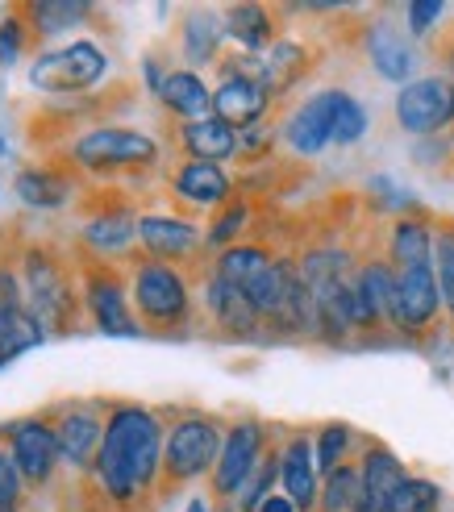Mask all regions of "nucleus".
<instances>
[{
  "instance_id": "412c9836",
  "label": "nucleus",
  "mask_w": 454,
  "mask_h": 512,
  "mask_svg": "<svg viewBox=\"0 0 454 512\" xmlns=\"http://www.w3.org/2000/svg\"><path fill=\"white\" fill-rule=\"evenodd\" d=\"M175 196H184L188 204H200V209H213V204L230 200V175H225L217 163H184L175 171Z\"/></svg>"
},
{
  "instance_id": "423d86ee",
  "label": "nucleus",
  "mask_w": 454,
  "mask_h": 512,
  "mask_svg": "<svg viewBox=\"0 0 454 512\" xmlns=\"http://www.w3.org/2000/svg\"><path fill=\"white\" fill-rule=\"evenodd\" d=\"M396 121L405 134H438L454 121V80L446 75H425L400 88Z\"/></svg>"
},
{
  "instance_id": "2eb2a0df",
  "label": "nucleus",
  "mask_w": 454,
  "mask_h": 512,
  "mask_svg": "<svg viewBox=\"0 0 454 512\" xmlns=\"http://www.w3.org/2000/svg\"><path fill=\"white\" fill-rule=\"evenodd\" d=\"M280 479H284V496L296 504V512H313L321 504L317 488V454L309 438H292L280 450Z\"/></svg>"
},
{
  "instance_id": "473e14b6",
  "label": "nucleus",
  "mask_w": 454,
  "mask_h": 512,
  "mask_svg": "<svg viewBox=\"0 0 454 512\" xmlns=\"http://www.w3.org/2000/svg\"><path fill=\"white\" fill-rule=\"evenodd\" d=\"M25 13H30L38 34H63L67 25L84 21L92 13V5H50V0H42V5H25Z\"/></svg>"
},
{
  "instance_id": "c85d7f7f",
  "label": "nucleus",
  "mask_w": 454,
  "mask_h": 512,
  "mask_svg": "<svg viewBox=\"0 0 454 512\" xmlns=\"http://www.w3.org/2000/svg\"><path fill=\"white\" fill-rule=\"evenodd\" d=\"M271 263H275V259H271L263 246H230V250H225L221 259H217V275L230 279V284H238V288H246L250 279L263 275Z\"/></svg>"
},
{
  "instance_id": "393cba45",
  "label": "nucleus",
  "mask_w": 454,
  "mask_h": 512,
  "mask_svg": "<svg viewBox=\"0 0 454 512\" xmlns=\"http://www.w3.org/2000/svg\"><path fill=\"white\" fill-rule=\"evenodd\" d=\"M392 259H396V271H409V267H430L434 259V238L425 221L417 217H405L392 225Z\"/></svg>"
},
{
  "instance_id": "58836bf2",
  "label": "nucleus",
  "mask_w": 454,
  "mask_h": 512,
  "mask_svg": "<svg viewBox=\"0 0 454 512\" xmlns=\"http://www.w3.org/2000/svg\"><path fill=\"white\" fill-rule=\"evenodd\" d=\"M17 500H21V471L13 454L0 450V508H17Z\"/></svg>"
},
{
  "instance_id": "0eeeda50",
  "label": "nucleus",
  "mask_w": 454,
  "mask_h": 512,
  "mask_svg": "<svg viewBox=\"0 0 454 512\" xmlns=\"http://www.w3.org/2000/svg\"><path fill=\"white\" fill-rule=\"evenodd\" d=\"M71 155L80 167H92V171H105V167H150L159 159V146L150 142L146 134L138 130H92L84 134L80 142L71 146Z\"/></svg>"
},
{
  "instance_id": "a878e982",
  "label": "nucleus",
  "mask_w": 454,
  "mask_h": 512,
  "mask_svg": "<svg viewBox=\"0 0 454 512\" xmlns=\"http://www.w3.org/2000/svg\"><path fill=\"white\" fill-rule=\"evenodd\" d=\"M13 188L25 204H34V209H59V204H67V196H71L67 175L50 171V167H25Z\"/></svg>"
},
{
  "instance_id": "f8f14e48",
  "label": "nucleus",
  "mask_w": 454,
  "mask_h": 512,
  "mask_svg": "<svg viewBox=\"0 0 454 512\" xmlns=\"http://www.w3.org/2000/svg\"><path fill=\"white\" fill-rule=\"evenodd\" d=\"M55 438L63 450V463L71 467H92L96 463V450L105 442V421L92 404H63L55 413Z\"/></svg>"
},
{
  "instance_id": "c9c22d12",
  "label": "nucleus",
  "mask_w": 454,
  "mask_h": 512,
  "mask_svg": "<svg viewBox=\"0 0 454 512\" xmlns=\"http://www.w3.org/2000/svg\"><path fill=\"white\" fill-rule=\"evenodd\" d=\"M363 134H367V109L346 92V96H342V109H338V117H334V142H338V146H350V142H359Z\"/></svg>"
},
{
  "instance_id": "37998d69",
  "label": "nucleus",
  "mask_w": 454,
  "mask_h": 512,
  "mask_svg": "<svg viewBox=\"0 0 454 512\" xmlns=\"http://www.w3.org/2000/svg\"><path fill=\"white\" fill-rule=\"evenodd\" d=\"M184 512H209V504H205V500H192Z\"/></svg>"
},
{
  "instance_id": "5701e85b",
  "label": "nucleus",
  "mask_w": 454,
  "mask_h": 512,
  "mask_svg": "<svg viewBox=\"0 0 454 512\" xmlns=\"http://www.w3.org/2000/svg\"><path fill=\"white\" fill-rule=\"evenodd\" d=\"M184 146H188V155L196 163H217L221 167L225 159H234V150L242 142H238V134L225 121L205 117V121H188L184 125Z\"/></svg>"
},
{
  "instance_id": "9d476101",
  "label": "nucleus",
  "mask_w": 454,
  "mask_h": 512,
  "mask_svg": "<svg viewBox=\"0 0 454 512\" xmlns=\"http://www.w3.org/2000/svg\"><path fill=\"white\" fill-rule=\"evenodd\" d=\"M84 304L96 321L100 334H113V338H138L142 325L134 321L130 304H125V288L113 271H88V288H84Z\"/></svg>"
},
{
  "instance_id": "bb28decb",
  "label": "nucleus",
  "mask_w": 454,
  "mask_h": 512,
  "mask_svg": "<svg viewBox=\"0 0 454 512\" xmlns=\"http://www.w3.org/2000/svg\"><path fill=\"white\" fill-rule=\"evenodd\" d=\"M134 234H138V221L130 213H105V217H92L84 225V242L96 254H121L134 242Z\"/></svg>"
},
{
  "instance_id": "a211bd4d",
  "label": "nucleus",
  "mask_w": 454,
  "mask_h": 512,
  "mask_svg": "<svg viewBox=\"0 0 454 512\" xmlns=\"http://www.w3.org/2000/svg\"><path fill=\"white\" fill-rule=\"evenodd\" d=\"M367 55H371V67L392 84H405L417 67L413 46L405 42V34H400L392 21H375L367 30Z\"/></svg>"
},
{
  "instance_id": "a19ab883",
  "label": "nucleus",
  "mask_w": 454,
  "mask_h": 512,
  "mask_svg": "<svg viewBox=\"0 0 454 512\" xmlns=\"http://www.w3.org/2000/svg\"><path fill=\"white\" fill-rule=\"evenodd\" d=\"M438 17H442L438 0H417V5H409V30L413 34H430L438 25Z\"/></svg>"
},
{
  "instance_id": "7c9ffc66",
  "label": "nucleus",
  "mask_w": 454,
  "mask_h": 512,
  "mask_svg": "<svg viewBox=\"0 0 454 512\" xmlns=\"http://www.w3.org/2000/svg\"><path fill=\"white\" fill-rule=\"evenodd\" d=\"M217 42H221V25L213 21V13H192L184 21V55L192 63H213Z\"/></svg>"
},
{
  "instance_id": "7ed1b4c3",
  "label": "nucleus",
  "mask_w": 454,
  "mask_h": 512,
  "mask_svg": "<svg viewBox=\"0 0 454 512\" xmlns=\"http://www.w3.org/2000/svg\"><path fill=\"white\" fill-rule=\"evenodd\" d=\"M109 59L96 42H71L63 50H50V55H38V63L30 67V84L38 92H84L92 84L105 80Z\"/></svg>"
},
{
  "instance_id": "cd10ccee",
  "label": "nucleus",
  "mask_w": 454,
  "mask_h": 512,
  "mask_svg": "<svg viewBox=\"0 0 454 512\" xmlns=\"http://www.w3.org/2000/svg\"><path fill=\"white\" fill-rule=\"evenodd\" d=\"M225 30H230L246 50H259V46H267L271 42V34H275V25H271V13L263 9V5H234L230 13H225Z\"/></svg>"
},
{
  "instance_id": "6ab92c4d",
  "label": "nucleus",
  "mask_w": 454,
  "mask_h": 512,
  "mask_svg": "<svg viewBox=\"0 0 454 512\" xmlns=\"http://www.w3.org/2000/svg\"><path fill=\"white\" fill-rule=\"evenodd\" d=\"M359 475H363V496H359V508L355 512H384V504L392 500V492L409 479L405 467H400V458L388 454V450H380V446L367 450Z\"/></svg>"
},
{
  "instance_id": "6e6552de",
  "label": "nucleus",
  "mask_w": 454,
  "mask_h": 512,
  "mask_svg": "<svg viewBox=\"0 0 454 512\" xmlns=\"http://www.w3.org/2000/svg\"><path fill=\"white\" fill-rule=\"evenodd\" d=\"M259 463H263V425H255V421L234 425L230 438H225V446H221L217 467H213V492L217 496L242 492Z\"/></svg>"
},
{
  "instance_id": "e433bc0d",
  "label": "nucleus",
  "mask_w": 454,
  "mask_h": 512,
  "mask_svg": "<svg viewBox=\"0 0 454 512\" xmlns=\"http://www.w3.org/2000/svg\"><path fill=\"white\" fill-rule=\"evenodd\" d=\"M438 288H442V304L454 313V229L438 238Z\"/></svg>"
},
{
  "instance_id": "aec40b11",
  "label": "nucleus",
  "mask_w": 454,
  "mask_h": 512,
  "mask_svg": "<svg viewBox=\"0 0 454 512\" xmlns=\"http://www.w3.org/2000/svg\"><path fill=\"white\" fill-rule=\"evenodd\" d=\"M205 304H209V313L217 317V325H225L230 334H255V325L263 321L255 313V304L246 300V292L238 284H230V279H221L217 271L209 275V284H205Z\"/></svg>"
},
{
  "instance_id": "4be33fe9",
  "label": "nucleus",
  "mask_w": 454,
  "mask_h": 512,
  "mask_svg": "<svg viewBox=\"0 0 454 512\" xmlns=\"http://www.w3.org/2000/svg\"><path fill=\"white\" fill-rule=\"evenodd\" d=\"M263 75H259V84L271 92V96H284L288 88H296L300 80H305V71H309V50L300 46V42H275L267 55L259 59Z\"/></svg>"
},
{
  "instance_id": "9b49d317",
  "label": "nucleus",
  "mask_w": 454,
  "mask_h": 512,
  "mask_svg": "<svg viewBox=\"0 0 454 512\" xmlns=\"http://www.w3.org/2000/svg\"><path fill=\"white\" fill-rule=\"evenodd\" d=\"M442 309V288L434 267H409L396 271V329H425Z\"/></svg>"
},
{
  "instance_id": "49530a36",
  "label": "nucleus",
  "mask_w": 454,
  "mask_h": 512,
  "mask_svg": "<svg viewBox=\"0 0 454 512\" xmlns=\"http://www.w3.org/2000/svg\"><path fill=\"white\" fill-rule=\"evenodd\" d=\"M0 512H13V508H0Z\"/></svg>"
},
{
  "instance_id": "f03ea898",
  "label": "nucleus",
  "mask_w": 454,
  "mask_h": 512,
  "mask_svg": "<svg viewBox=\"0 0 454 512\" xmlns=\"http://www.w3.org/2000/svg\"><path fill=\"white\" fill-rule=\"evenodd\" d=\"M25 292H30V313L38 317V325L55 329V334H67V329L75 325L71 279L50 250L25 254Z\"/></svg>"
},
{
  "instance_id": "c03bdc74",
  "label": "nucleus",
  "mask_w": 454,
  "mask_h": 512,
  "mask_svg": "<svg viewBox=\"0 0 454 512\" xmlns=\"http://www.w3.org/2000/svg\"><path fill=\"white\" fill-rule=\"evenodd\" d=\"M446 63H450V80H454V42L446 46Z\"/></svg>"
},
{
  "instance_id": "dca6fc26",
  "label": "nucleus",
  "mask_w": 454,
  "mask_h": 512,
  "mask_svg": "<svg viewBox=\"0 0 454 512\" xmlns=\"http://www.w3.org/2000/svg\"><path fill=\"white\" fill-rule=\"evenodd\" d=\"M355 292H359V313L363 329L375 325H396V271L388 263H367L355 275Z\"/></svg>"
},
{
  "instance_id": "4c0bfd02",
  "label": "nucleus",
  "mask_w": 454,
  "mask_h": 512,
  "mask_svg": "<svg viewBox=\"0 0 454 512\" xmlns=\"http://www.w3.org/2000/svg\"><path fill=\"white\" fill-rule=\"evenodd\" d=\"M242 229H246V204H230V209L217 217V225L209 229V242L213 246H225V242H234Z\"/></svg>"
},
{
  "instance_id": "f3484780",
  "label": "nucleus",
  "mask_w": 454,
  "mask_h": 512,
  "mask_svg": "<svg viewBox=\"0 0 454 512\" xmlns=\"http://www.w3.org/2000/svg\"><path fill=\"white\" fill-rule=\"evenodd\" d=\"M138 238H142V246L155 254L159 263L188 259V254L200 250L196 225L184 221V217H138Z\"/></svg>"
},
{
  "instance_id": "c756f323",
  "label": "nucleus",
  "mask_w": 454,
  "mask_h": 512,
  "mask_svg": "<svg viewBox=\"0 0 454 512\" xmlns=\"http://www.w3.org/2000/svg\"><path fill=\"white\" fill-rule=\"evenodd\" d=\"M359 496H363V475L342 463L338 471L325 475L321 512H350V508H359Z\"/></svg>"
},
{
  "instance_id": "20e7f679",
  "label": "nucleus",
  "mask_w": 454,
  "mask_h": 512,
  "mask_svg": "<svg viewBox=\"0 0 454 512\" xmlns=\"http://www.w3.org/2000/svg\"><path fill=\"white\" fill-rule=\"evenodd\" d=\"M221 429L209 417H184L171 429V438L163 442V475L171 483H188L196 475H205L217 467L221 458Z\"/></svg>"
},
{
  "instance_id": "2f4dec72",
  "label": "nucleus",
  "mask_w": 454,
  "mask_h": 512,
  "mask_svg": "<svg viewBox=\"0 0 454 512\" xmlns=\"http://www.w3.org/2000/svg\"><path fill=\"white\" fill-rule=\"evenodd\" d=\"M442 504V492H438V483L430 479H405L400 488L392 492V500L384 504V512H438Z\"/></svg>"
},
{
  "instance_id": "f704fd0d",
  "label": "nucleus",
  "mask_w": 454,
  "mask_h": 512,
  "mask_svg": "<svg viewBox=\"0 0 454 512\" xmlns=\"http://www.w3.org/2000/svg\"><path fill=\"white\" fill-rule=\"evenodd\" d=\"M346 446H350V429L346 425H325L321 429V438H317V471H338L342 467V458H346Z\"/></svg>"
},
{
  "instance_id": "b1692460",
  "label": "nucleus",
  "mask_w": 454,
  "mask_h": 512,
  "mask_svg": "<svg viewBox=\"0 0 454 512\" xmlns=\"http://www.w3.org/2000/svg\"><path fill=\"white\" fill-rule=\"evenodd\" d=\"M159 96L171 113H180L188 121H205L213 109V92L205 88V80H200L196 71H171L159 88Z\"/></svg>"
},
{
  "instance_id": "ea45409f",
  "label": "nucleus",
  "mask_w": 454,
  "mask_h": 512,
  "mask_svg": "<svg viewBox=\"0 0 454 512\" xmlns=\"http://www.w3.org/2000/svg\"><path fill=\"white\" fill-rule=\"evenodd\" d=\"M21 42H25V25L17 17H9L0 25V67H13L21 55Z\"/></svg>"
},
{
  "instance_id": "a18cd8bd",
  "label": "nucleus",
  "mask_w": 454,
  "mask_h": 512,
  "mask_svg": "<svg viewBox=\"0 0 454 512\" xmlns=\"http://www.w3.org/2000/svg\"><path fill=\"white\" fill-rule=\"evenodd\" d=\"M0 159H5V138H0Z\"/></svg>"
},
{
  "instance_id": "1a4fd4ad",
  "label": "nucleus",
  "mask_w": 454,
  "mask_h": 512,
  "mask_svg": "<svg viewBox=\"0 0 454 512\" xmlns=\"http://www.w3.org/2000/svg\"><path fill=\"white\" fill-rule=\"evenodd\" d=\"M9 454H13L21 479H30V483H46L63 458L55 429L46 421H13L9 425Z\"/></svg>"
},
{
  "instance_id": "f257e3e1",
  "label": "nucleus",
  "mask_w": 454,
  "mask_h": 512,
  "mask_svg": "<svg viewBox=\"0 0 454 512\" xmlns=\"http://www.w3.org/2000/svg\"><path fill=\"white\" fill-rule=\"evenodd\" d=\"M96 483L113 504H130L155 488L163 471V429L159 417L138 404H121L105 421V442L96 450Z\"/></svg>"
},
{
  "instance_id": "39448f33",
  "label": "nucleus",
  "mask_w": 454,
  "mask_h": 512,
  "mask_svg": "<svg viewBox=\"0 0 454 512\" xmlns=\"http://www.w3.org/2000/svg\"><path fill=\"white\" fill-rule=\"evenodd\" d=\"M134 304H138L142 321H150V325H184L188 304H192L188 279L171 263L150 259L134 271Z\"/></svg>"
},
{
  "instance_id": "79ce46f5",
  "label": "nucleus",
  "mask_w": 454,
  "mask_h": 512,
  "mask_svg": "<svg viewBox=\"0 0 454 512\" xmlns=\"http://www.w3.org/2000/svg\"><path fill=\"white\" fill-rule=\"evenodd\" d=\"M259 512H296V504H292L288 496H280V492H275V496H267V500L259 504Z\"/></svg>"
},
{
  "instance_id": "72a5a7b5",
  "label": "nucleus",
  "mask_w": 454,
  "mask_h": 512,
  "mask_svg": "<svg viewBox=\"0 0 454 512\" xmlns=\"http://www.w3.org/2000/svg\"><path fill=\"white\" fill-rule=\"evenodd\" d=\"M275 475H280V458H275V454H263V463L255 467V475L246 479V488L238 492V508H242V512H259V504H263L267 496H275V492H271Z\"/></svg>"
},
{
  "instance_id": "ddd939ff",
  "label": "nucleus",
  "mask_w": 454,
  "mask_h": 512,
  "mask_svg": "<svg viewBox=\"0 0 454 512\" xmlns=\"http://www.w3.org/2000/svg\"><path fill=\"white\" fill-rule=\"evenodd\" d=\"M342 96H346L342 88H325V92H317L313 100H305V105L292 113L288 142H292L296 155H317L325 142H334V117L342 109Z\"/></svg>"
},
{
  "instance_id": "4468645a",
  "label": "nucleus",
  "mask_w": 454,
  "mask_h": 512,
  "mask_svg": "<svg viewBox=\"0 0 454 512\" xmlns=\"http://www.w3.org/2000/svg\"><path fill=\"white\" fill-rule=\"evenodd\" d=\"M271 105V92L259 80H246V75H225L221 88L213 92V117L225 121L230 130H250Z\"/></svg>"
}]
</instances>
